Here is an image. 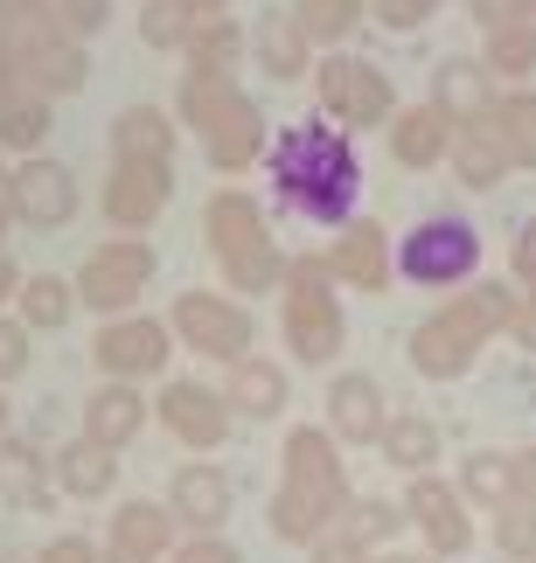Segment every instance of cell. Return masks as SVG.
<instances>
[{
    "label": "cell",
    "mask_w": 536,
    "mask_h": 563,
    "mask_svg": "<svg viewBox=\"0 0 536 563\" xmlns=\"http://www.w3.org/2000/svg\"><path fill=\"white\" fill-rule=\"evenodd\" d=\"M495 550H502V563H536V508L529 501L495 508Z\"/></svg>",
    "instance_id": "cell-41"
},
{
    "label": "cell",
    "mask_w": 536,
    "mask_h": 563,
    "mask_svg": "<svg viewBox=\"0 0 536 563\" xmlns=\"http://www.w3.org/2000/svg\"><path fill=\"white\" fill-rule=\"evenodd\" d=\"M383 424H391V404H383L376 376L349 369V376L328 383V431H335V445H376Z\"/></svg>",
    "instance_id": "cell-19"
},
{
    "label": "cell",
    "mask_w": 536,
    "mask_h": 563,
    "mask_svg": "<svg viewBox=\"0 0 536 563\" xmlns=\"http://www.w3.org/2000/svg\"><path fill=\"white\" fill-rule=\"evenodd\" d=\"M391 133V161L397 167H439L446 154H453V133L460 125L439 112V104H397V119L383 125Z\"/></svg>",
    "instance_id": "cell-24"
},
{
    "label": "cell",
    "mask_w": 536,
    "mask_h": 563,
    "mask_svg": "<svg viewBox=\"0 0 536 563\" xmlns=\"http://www.w3.org/2000/svg\"><path fill=\"white\" fill-rule=\"evenodd\" d=\"M50 29L70 42H91L112 29V0H50Z\"/></svg>",
    "instance_id": "cell-42"
},
{
    "label": "cell",
    "mask_w": 536,
    "mask_h": 563,
    "mask_svg": "<svg viewBox=\"0 0 536 563\" xmlns=\"http://www.w3.org/2000/svg\"><path fill=\"white\" fill-rule=\"evenodd\" d=\"M335 529L349 536V543H362L370 556H383V543L404 529V508H397V501H349V515H341Z\"/></svg>",
    "instance_id": "cell-39"
},
{
    "label": "cell",
    "mask_w": 536,
    "mask_h": 563,
    "mask_svg": "<svg viewBox=\"0 0 536 563\" xmlns=\"http://www.w3.org/2000/svg\"><path fill=\"white\" fill-rule=\"evenodd\" d=\"M376 445H383V460H391L397 473H412V481H418V473H433V460H439V424L418 418V410H404V418L383 424Z\"/></svg>",
    "instance_id": "cell-34"
},
{
    "label": "cell",
    "mask_w": 536,
    "mask_h": 563,
    "mask_svg": "<svg viewBox=\"0 0 536 563\" xmlns=\"http://www.w3.org/2000/svg\"><path fill=\"white\" fill-rule=\"evenodd\" d=\"M42 21H50V0H0V35L42 29Z\"/></svg>",
    "instance_id": "cell-48"
},
{
    "label": "cell",
    "mask_w": 536,
    "mask_h": 563,
    "mask_svg": "<svg viewBox=\"0 0 536 563\" xmlns=\"http://www.w3.org/2000/svg\"><path fill=\"white\" fill-rule=\"evenodd\" d=\"M460 501L488 508V515L516 501V466H508V452H474V460H460Z\"/></svg>",
    "instance_id": "cell-36"
},
{
    "label": "cell",
    "mask_w": 536,
    "mask_h": 563,
    "mask_svg": "<svg viewBox=\"0 0 536 563\" xmlns=\"http://www.w3.org/2000/svg\"><path fill=\"white\" fill-rule=\"evenodd\" d=\"M8 202H14V223H29V230H63L77 216V175L63 161L50 154H35V161H14V175H8Z\"/></svg>",
    "instance_id": "cell-15"
},
{
    "label": "cell",
    "mask_w": 536,
    "mask_h": 563,
    "mask_svg": "<svg viewBox=\"0 0 536 563\" xmlns=\"http://www.w3.org/2000/svg\"><path fill=\"white\" fill-rule=\"evenodd\" d=\"M50 460L29 445V439H0V501H21V508H42L50 501Z\"/></svg>",
    "instance_id": "cell-32"
},
{
    "label": "cell",
    "mask_w": 536,
    "mask_h": 563,
    "mask_svg": "<svg viewBox=\"0 0 536 563\" xmlns=\"http://www.w3.org/2000/svg\"><path fill=\"white\" fill-rule=\"evenodd\" d=\"M0 439H8V404H0Z\"/></svg>",
    "instance_id": "cell-59"
},
{
    "label": "cell",
    "mask_w": 536,
    "mask_h": 563,
    "mask_svg": "<svg viewBox=\"0 0 536 563\" xmlns=\"http://www.w3.org/2000/svg\"><path fill=\"white\" fill-rule=\"evenodd\" d=\"M370 563H439V556H397V550H383V556H370Z\"/></svg>",
    "instance_id": "cell-57"
},
{
    "label": "cell",
    "mask_w": 536,
    "mask_h": 563,
    "mask_svg": "<svg viewBox=\"0 0 536 563\" xmlns=\"http://www.w3.org/2000/svg\"><path fill=\"white\" fill-rule=\"evenodd\" d=\"M404 522L425 536L433 556H467L474 550V515H467L460 487L439 481V473H418V481L404 487Z\"/></svg>",
    "instance_id": "cell-13"
},
{
    "label": "cell",
    "mask_w": 536,
    "mask_h": 563,
    "mask_svg": "<svg viewBox=\"0 0 536 563\" xmlns=\"http://www.w3.org/2000/svg\"><path fill=\"white\" fill-rule=\"evenodd\" d=\"M50 473H56V487L70 494V501H105L112 494V481H119V460L105 445H91V439H70L50 460Z\"/></svg>",
    "instance_id": "cell-28"
},
{
    "label": "cell",
    "mask_w": 536,
    "mask_h": 563,
    "mask_svg": "<svg viewBox=\"0 0 536 563\" xmlns=\"http://www.w3.org/2000/svg\"><path fill=\"white\" fill-rule=\"evenodd\" d=\"M154 244L146 236H105V244L77 265V307H91V313H105V320H119V313H133L140 307V292L154 286Z\"/></svg>",
    "instance_id": "cell-8"
},
{
    "label": "cell",
    "mask_w": 536,
    "mask_h": 563,
    "mask_svg": "<svg viewBox=\"0 0 536 563\" xmlns=\"http://www.w3.org/2000/svg\"><path fill=\"white\" fill-rule=\"evenodd\" d=\"M446 167H453V175H460L467 188H502L508 175H516L488 125H460V133H453V154H446Z\"/></svg>",
    "instance_id": "cell-33"
},
{
    "label": "cell",
    "mask_w": 536,
    "mask_h": 563,
    "mask_svg": "<svg viewBox=\"0 0 536 563\" xmlns=\"http://www.w3.org/2000/svg\"><path fill=\"white\" fill-rule=\"evenodd\" d=\"M307 563H370V550H362V543H349V536H320V543L307 550Z\"/></svg>",
    "instance_id": "cell-49"
},
{
    "label": "cell",
    "mask_w": 536,
    "mask_h": 563,
    "mask_svg": "<svg viewBox=\"0 0 536 563\" xmlns=\"http://www.w3.org/2000/svg\"><path fill=\"white\" fill-rule=\"evenodd\" d=\"M0 563H35V550H0Z\"/></svg>",
    "instance_id": "cell-58"
},
{
    "label": "cell",
    "mask_w": 536,
    "mask_h": 563,
    "mask_svg": "<svg viewBox=\"0 0 536 563\" xmlns=\"http://www.w3.org/2000/svg\"><path fill=\"white\" fill-rule=\"evenodd\" d=\"M203 236H209V257H217L223 286L251 299V292H278L286 286V251L272 244V223L265 209L251 202L244 188H217L203 209Z\"/></svg>",
    "instance_id": "cell-4"
},
{
    "label": "cell",
    "mask_w": 536,
    "mask_h": 563,
    "mask_svg": "<svg viewBox=\"0 0 536 563\" xmlns=\"http://www.w3.org/2000/svg\"><path fill=\"white\" fill-rule=\"evenodd\" d=\"M50 125H56V112H50V98H0V154H21V161H35L42 154V140H50Z\"/></svg>",
    "instance_id": "cell-35"
},
{
    "label": "cell",
    "mask_w": 536,
    "mask_h": 563,
    "mask_svg": "<svg viewBox=\"0 0 536 563\" xmlns=\"http://www.w3.org/2000/svg\"><path fill=\"white\" fill-rule=\"evenodd\" d=\"M508 334H516L523 349L536 355V292H523V307H516V328H508Z\"/></svg>",
    "instance_id": "cell-52"
},
{
    "label": "cell",
    "mask_w": 536,
    "mask_h": 563,
    "mask_svg": "<svg viewBox=\"0 0 536 563\" xmlns=\"http://www.w3.org/2000/svg\"><path fill=\"white\" fill-rule=\"evenodd\" d=\"M14 307H21V328L29 334H56V328H70V313H77V286L63 272H29L21 292H14Z\"/></svg>",
    "instance_id": "cell-29"
},
{
    "label": "cell",
    "mask_w": 536,
    "mask_h": 563,
    "mask_svg": "<svg viewBox=\"0 0 536 563\" xmlns=\"http://www.w3.org/2000/svg\"><path fill=\"white\" fill-rule=\"evenodd\" d=\"M272 536L278 543H299V550H314L320 536H335V522L349 515V501H335V494H314V487H293V481H278L272 494Z\"/></svg>",
    "instance_id": "cell-23"
},
{
    "label": "cell",
    "mask_w": 536,
    "mask_h": 563,
    "mask_svg": "<svg viewBox=\"0 0 536 563\" xmlns=\"http://www.w3.org/2000/svg\"><path fill=\"white\" fill-rule=\"evenodd\" d=\"M286 481L293 487H314V494H335V501H355L349 494V466H341V445H335V431L328 424H293V439H286Z\"/></svg>",
    "instance_id": "cell-21"
},
{
    "label": "cell",
    "mask_w": 536,
    "mask_h": 563,
    "mask_svg": "<svg viewBox=\"0 0 536 563\" xmlns=\"http://www.w3.org/2000/svg\"><path fill=\"white\" fill-rule=\"evenodd\" d=\"M362 14H370V0H293V21L307 29L314 49H341Z\"/></svg>",
    "instance_id": "cell-37"
},
{
    "label": "cell",
    "mask_w": 536,
    "mask_h": 563,
    "mask_svg": "<svg viewBox=\"0 0 536 563\" xmlns=\"http://www.w3.org/2000/svg\"><path fill=\"white\" fill-rule=\"evenodd\" d=\"M167 328H175L182 349H196L209 362H244L251 341H259L244 299H223V292H182L175 313H167Z\"/></svg>",
    "instance_id": "cell-9"
},
{
    "label": "cell",
    "mask_w": 536,
    "mask_h": 563,
    "mask_svg": "<svg viewBox=\"0 0 536 563\" xmlns=\"http://www.w3.org/2000/svg\"><path fill=\"white\" fill-rule=\"evenodd\" d=\"M474 272H481V230L467 216H425L418 230H404L397 278H412L425 292H453V286H474Z\"/></svg>",
    "instance_id": "cell-7"
},
{
    "label": "cell",
    "mask_w": 536,
    "mask_h": 563,
    "mask_svg": "<svg viewBox=\"0 0 536 563\" xmlns=\"http://www.w3.org/2000/svg\"><path fill=\"white\" fill-rule=\"evenodd\" d=\"M508 466H516V501H529V508H536V445L508 452Z\"/></svg>",
    "instance_id": "cell-50"
},
{
    "label": "cell",
    "mask_w": 536,
    "mask_h": 563,
    "mask_svg": "<svg viewBox=\"0 0 536 563\" xmlns=\"http://www.w3.org/2000/svg\"><path fill=\"white\" fill-rule=\"evenodd\" d=\"M167 349H175V328L154 313H119L91 334V362L105 369V383H146L167 369Z\"/></svg>",
    "instance_id": "cell-10"
},
{
    "label": "cell",
    "mask_w": 536,
    "mask_h": 563,
    "mask_svg": "<svg viewBox=\"0 0 536 563\" xmlns=\"http://www.w3.org/2000/svg\"><path fill=\"white\" fill-rule=\"evenodd\" d=\"M175 133L182 125L161 112V104H125L112 119V161H154V167H175Z\"/></svg>",
    "instance_id": "cell-26"
},
{
    "label": "cell",
    "mask_w": 536,
    "mask_h": 563,
    "mask_svg": "<svg viewBox=\"0 0 536 563\" xmlns=\"http://www.w3.org/2000/svg\"><path fill=\"white\" fill-rule=\"evenodd\" d=\"M278 334H286L293 362H307V369H328L341 355V334H349V320H341V292L320 257H293L286 265V286H278Z\"/></svg>",
    "instance_id": "cell-5"
},
{
    "label": "cell",
    "mask_w": 536,
    "mask_h": 563,
    "mask_svg": "<svg viewBox=\"0 0 536 563\" xmlns=\"http://www.w3.org/2000/svg\"><path fill=\"white\" fill-rule=\"evenodd\" d=\"M265 175L278 209L299 216V223H320V230H341L355 223V195H362V154L355 140L328 119H293L278 125L272 146H265Z\"/></svg>",
    "instance_id": "cell-1"
},
{
    "label": "cell",
    "mask_w": 536,
    "mask_h": 563,
    "mask_svg": "<svg viewBox=\"0 0 536 563\" xmlns=\"http://www.w3.org/2000/svg\"><path fill=\"white\" fill-rule=\"evenodd\" d=\"M314 91H320V119L341 125L349 140L397 119V91H391V77H383V63H370V56L328 49L314 63Z\"/></svg>",
    "instance_id": "cell-6"
},
{
    "label": "cell",
    "mask_w": 536,
    "mask_h": 563,
    "mask_svg": "<svg viewBox=\"0 0 536 563\" xmlns=\"http://www.w3.org/2000/svg\"><path fill=\"white\" fill-rule=\"evenodd\" d=\"M481 63H488L495 77H529V70H536V0H523V8L502 21V29H488Z\"/></svg>",
    "instance_id": "cell-31"
},
{
    "label": "cell",
    "mask_w": 536,
    "mask_h": 563,
    "mask_svg": "<svg viewBox=\"0 0 536 563\" xmlns=\"http://www.w3.org/2000/svg\"><path fill=\"white\" fill-rule=\"evenodd\" d=\"M8 223H14V202H8V161H0V236H8Z\"/></svg>",
    "instance_id": "cell-56"
},
{
    "label": "cell",
    "mask_w": 536,
    "mask_h": 563,
    "mask_svg": "<svg viewBox=\"0 0 536 563\" xmlns=\"http://www.w3.org/2000/svg\"><path fill=\"white\" fill-rule=\"evenodd\" d=\"M251 49H259L265 77H278V84H293V77L314 70V42H307V29L293 21V8L259 14V29H251Z\"/></svg>",
    "instance_id": "cell-27"
},
{
    "label": "cell",
    "mask_w": 536,
    "mask_h": 563,
    "mask_svg": "<svg viewBox=\"0 0 536 563\" xmlns=\"http://www.w3.org/2000/svg\"><path fill=\"white\" fill-rule=\"evenodd\" d=\"M230 508H238V487H230V473H223L217 460H188V466H175V481H167V515H175V529L223 536Z\"/></svg>",
    "instance_id": "cell-17"
},
{
    "label": "cell",
    "mask_w": 536,
    "mask_h": 563,
    "mask_svg": "<svg viewBox=\"0 0 536 563\" xmlns=\"http://www.w3.org/2000/svg\"><path fill=\"white\" fill-rule=\"evenodd\" d=\"M182 8L196 14V21H223V14H230V0H182Z\"/></svg>",
    "instance_id": "cell-55"
},
{
    "label": "cell",
    "mask_w": 536,
    "mask_h": 563,
    "mask_svg": "<svg viewBox=\"0 0 536 563\" xmlns=\"http://www.w3.org/2000/svg\"><path fill=\"white\" fill-rule=\"evenodd\" d=\"M516 8H523V0H467V14H474L481 29H502V21L516 14Z\"/></svg>",
    "instance_id": "cell-51"
},
{
    "label": "cell",
    "mask_w": 536,
    "mask_h": 563,
    "mask_svg": "<svg viewBox=\"0 0 536 563\" xmlns=\"http://www.w3.org/2000/svg\"><path fill=\"white\" fill-rule=\"evenodd\" d=\"M488 133H495V146L508 154V167H536V91H502L495 98V112L481 119Z\"/></svg>",
    "instance_id": "cell-30"
},
{
    "label": "cell",
    "mask_w": 536,
    "mask_h": 563,
    "mask_svg": "<svg viewBox=\"0 0 536 563\" xmlns=\"http://www.w3.org/2000/svg\"><path fill=\"white\" fill-rule=\"evenodd\" d=\"M495 70H488L481 56H446L439 70H433V98L425 104H439L453 125H481L488 112H495Z\"/></svg>",
    "instance_id": "cell-22"
},
{
    "label": "cell",
    "mask_w": 536,
    "mask_h": 563,
    "mask_svg": "<svg viewBox=\"0 0 536 563\" xmlns=\"http://www.w3.org/2000/svg\"><path fill=\"white\" fill-rule=\"evenodd\" d=\"M21 369H29V328L14 313H0V389H8Z\"/></svg>",
    "instance_id": "cell-44"
},
{
    "label": "cell",
    "mask_w": 536,
    "mask_h": 563,
    "mask_svg": "<svg viewBox=\"0 0 536 563\" xmlns=\"http://www.w3.org/2000/svg\"><path fill=\"white\" fill-rule=\"evenodd\" d=\"M14 42V70H21V91L29 98H77L84 91V77H91V56H84V42H70V35H56L50 21L42 29H21V35H8Z\"/></svg>",
    "instance_id": "cell-11"
},
{
    "label": "cell",
    "mask_w": 536,
    "mask_h": 563,
    "mask_svg": "<svg viewBox=\"0 0 536 563\" xmlns=\"http://www.w3.org/2000/svg\"><path fill=\"white\" fill-rule=\"evenodd\" d=\"M516 307H523L516 278H508V286L502 278H474L467 292H453L439 313H425L412 328V369L433 376V383H460L481 362L488 341L516 328Z\"/></svg>",
    "instance_id": "cell-2"
},
{
    "label": "cell",
    "mask_w": 536,
    "mask_h": 563,
    "mask_svg": "<svg viewBox=\"0 0 536 563\" xmlns=\"http://www.w3.org/2000/svg\"><path fill=\"white\" fill-rule=\"evenodd\" d=\"M21 292V278H14V257H8V244H0V307Z\"/></svg>",
    "instance_id": "cell-54"
},
{
    "label": "cell",
    "mask_w": 536,
    "mask_h": 563,
    "mask_svg": "<svg viewBox=\"0 0 536 563\" xmlns=\"http://www.w3.org/2000/svg\"><path fill=\"white\" fill-rule=\"evenodd\" d=\"M167 195H175V167H154V161H112V175H105V223L119 236H140L161 223Z\"/></svg>",
    "instance_id": "cell-14"
},
{
    "label": "cell",
    "mask_w": 536,
    "mask_h": 563,
    "mask_svg": "<svg viewBox=\"0 0 536 563\" xmlns=\"http://www.w3.org/2000/svg\"><path fill=\"white\" fill-rule=\"evenodd\" d=\"M146 418H154V404L140 397V383H98L84 397V439L105 452H125L146 431Z\"/></svg>",
    "instance_id": "cell-20"
},
{
    "label": "cell",
    "mask_w": 536,
    "mask_h": 563,
    "mask_svg": "<svg viewBox=\"0 0 536 563\" xmlns=\"http://www.w3.org/2000/svg\"><path fill=\"white\" fill-rule=\"evenodd\" d=\"M167 556H175V515H167V501H125L98 550V563H167Z\"/></svg>",
    "instance_id": "cell-18"
},
{
    "label": "cell",
    "mask_w": 536,
    "mask_h": 563,
    "mask_svg": "<svg viewBox=\"0 0 536 563\" xmlns=\"http://www.w3.org/2000/svg\"><path fill=\"white\" fill-rule=\"evenodd\" d=\"M320 265H328V278L349 286V292H383L397 278V244H391V230H383L376 216H355V223L335 230V244L320 251Z\"/></svg>",
    "instance_id": "cell-12"
},
{
    "label": "cell",
    "mask_w": 536,
    "mask_h": 563,
    "mask_svg": "<svg viewBox=\"0 0 536 563\" xmlns=\"http://www.w3.org/2000/svg\"><path fill=\"white\" fill-rule=\"evenodd\" d=\"M154 418L175 431V439L188 445V452H217L223 439H230V404H223V389H209V383H196V376H175L154 397Z\"/></svg>",
    "instance_id": "cell-16"
},
{
    "label": "cell",
    "mask_w": 536,
    "mask_h": 563,
    "mask_svg": "<svg viewBox=\"0 0 536 563\" xmlns=\"http://www.w3.org/2000/svg\"><path fill=\"white\" fill-rule=\"evenodd\" d=\"M175 119L203 140V161L217 175H244L251 161H265L272 125L259 112V98L238 91V77H209V70H182V98Z\"/></svg>",
    "instance_id": "cell-3"
},
{
    "label": "cell",
    "mask_w": 536,
    "mask_h": 563,
    "mask_svg": "<svg viewBox=\"0 0 536 563\" xmlns=\"http://www.w3.org/2000/svg\"><path fill=\"white\" fill-rule=\"evenodd\" d=\"M433 14H439V0H370V21H383V29H397V35L425 29Z\"/></svg>",
    "instance_id": "cell-43"
},
{
    "label": "cell",
    "mask_w": 536,
    "mask_h": 563,
    "mask_svg": "<svg viewBox=\"0 0 536 563\" xmlns=\"http://www.w3.org/2000/svg\"><path fill=\"white\" fill-rule=\"evenodd\" d=\"M167 563H244V556H238V543H223V536H188V543H175Z\"/></svg>",
    "instance_id": "cell-45"
},
{
    "label": "cell",
    "mask_w": 536,
    "mask_h": 563,
    "mask_svg": "<svg viewBox=\"0 0 536 563\" xmlns=\"http://www.w3.org/2000/svg\"><path fill=\"white\" fill-rule=\"evenodd\" d=\"M188 70H209V77H230L238 70V56H244V29H238V14H223V21H203L196 35H188Z\"/></svg>",
    "instance_id": "cell-38"
},
{
    "label": "cell",
    "mask_w": 536,
    "mask_h": 563,
    "mask_svg": "<svg viewBox=\"0 0 536 563\" xmlns=\"http://www.w3.org/2000/svg\"><path fill=\"white\" fill-rule=\"evenodd\" d=\"M0 98H21V70H14V42L0 35Z\"/></svg>",
    "instance_id": "cell-53"
},
{
    "label": "cell",
    "mask_w": 536,
    "mask_h": 563,
    "mask_svg": "<svg viewBox=\"0 0 536 563\" xmlns=\"http://www.w3.org/2000/svg\"><path fill=\"white\" fill-rule=\"evenodd\" d=\"M508 272H516L523 292H536V216L516 230V244H508Z\"/></svg>",
    "instance_id": "cell-47"
},
{
    "label": "cell",
    "mask_w": 536,
    "mask_h": 563,
    "mask_svg": "<svg viewBox=\"0 0 536 563\" xmlns=\"http://www.w3.org/2000/svg\"><path fill=\"white\" fill-rule=\"evenodd\" d=\"M35 563H98V543L70 529V536H50V543L35 550Z\"/></svg>",
    "instance_id": "cell-46"
},
{
    "label": "cell",
    "mask_w": 536,
    "mask_h": 563,
    "mask_svg": "<svg viewBox=\"0 0 536 563\" xmlns=\"http://www.w3.org/2000/svg\"><path fill=\"white\" fill-rule=\"evenodd\" d=\"M223 404H230V418H251V424L278 418V410H286V369H278L272 355H244V362H230Z\"/></svg>",
    "instance_id": "cell-25"
},
{
    "label": "cell",
    "mask_w": 536,
    "mask_h": 563,
    "mask_svg": "<svg viewBox=\"0 0 536 563\" xmlns=\"http://www.w3.org/2000/svg\"><path fill=\"white\" fill-rule=\"evenodd\" d=\"M203 21L182 8V0H146L140 8V42L146 49H188V35H196Z\"/></svg>",
    "instance_id": "cell-40"
}]
</instances>
